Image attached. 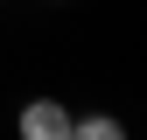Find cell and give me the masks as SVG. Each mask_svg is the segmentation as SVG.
Listing matches in <instances>:
<instances>
[{"label": "cell", "instance_id": "2", "mask_svg": "<svg viewBox=\"0 0 147 140\" xmlns=\"http://www.w3.org/2000/svg\"><path fill=\"white\" fill-rule=\"evenodd\" d=\"M70 140H126L119 119H70Z\"/></svg>", "mask_w": 147, "mask_h": 140}, {"label": "cell", "instance_id": "1", "mask_svg": "<svg viewBox=\"0 0 147 140\" xmlns=\"http://www.w3.org/2000/svg\"><path fill=\"white\" fill-rule=\"evenodd\" d=\"M21 140H70V112L56 98H35L28 112H21Z\"/></svg>", "mask_w": 147, "mask_h": 140}]
</instances>
